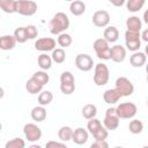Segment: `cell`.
<instances>
[{
  "instance_id": "cell-1",
  "label": "cell",
  "mask_w": 148,
  "mask_h": 148,
  "mask_svg": "<svg viewBox=\"0 0 148 148\" xmlns=\"http://www.w3.org/2000/svg\"><path fill=\"white\" fill-rule=\"evenodd\" d=\"M69 28V18L64 12H58L53 15L49 23V30L52 35H61Z\"/></svg>"
},
{
  "instance_id": "cell-2",
  "label": "cell",
  "mask_w": 148,
  "mask_h": 148,
  "mask_svg": "<svg viewBox=\"0 0 148 148\" xmlns=\"http://www.w3.org/2000/svg\"><path fill=\"white\" fill-rule=\"evenodd\" d=\"M87 130L95 138L96 141H105V139L109 135L108 130L104 126H102L101 121L97 118H94V119L88 120V123H87Z\"/></svg>"
},
{
  "instance_id": "cell-3",
  "label": "cell",
  "mask_w": 148,
  "mask_h": 148,
  "mask_svg": "<svg viewBox=\"0 0 148 148\" xmlns=\"http://www.w3.org/2000/svg\"><path fill=\"white\" fill-rule=\"evenodd\" d=\"M110 79V71L108 66L103 62H98L95 65L94 69V83L96 86H105Z\"/></svg>"
},
{
  "instance_id": "cell-4",
  "label": "cell",
  "mask_w": 148,
  "mask_h": 148,
  "mask_svg": "<svg viewBox=\"0 0 148 148\" xmlns=\"http://www.w3.org/2000/svg\"><path fill=\"white\" fill-rule=\"evenodd\" d=\"M60 91L64 95H72L75 91V79L68 71L62 72L60 75Z\"/></svg>"
},
{
  "instance_id": "cell-5",
  "label": "cell",
  "mask_w": 148,
  "mask_h": 148,
  "mask_svg": "<svg viewBox=\"0 0 148 148\" xmlns=\"http://www.w3.org/2000/svg\"><path fill=\"white\" fill-rule=\"evenodd\" d=\"M95 53L98 59L102 60H110L111 59V47L109 43L104 38H98L92 44Z\"/></svg>"
},
{
  "instance_id": "cell-6",
  "label": "cell",
  "mask_w": 148,
  "mask_h": 148,
  "mask_svg": "<svg viewBox=\"0 0 148 148\" xmlns=\"http://www.w3.org/2000/svg\"><path fill=\"white\" fill-rule=\"evenodd\" d=\"M116 110L120 119H131L135 117L138 112V106L132 102H125V103H120L116 108Z\"/></svg>"
},
{
  "instance_id": "cell-7",
  "label": "cell",
  "mask_w": 148,
  "mask_h": 148,
  "mask_svg": "<svg viewBox=\"0 0 148 148\" xmlns=\"http://www.w3.org/2000/svg\"><path fill=\"white\" fill-rule=\"evenodd\" d=\"M125 44L127 50L134 52H138L141 46V35L140 32H134L126 30L125 31Z\"/></svg>"
},
{
  "instance_id": "cell-8",
  "label": "cell",
  "mask_w": 148,
  "mask_h": 148,
  "mask_svg": "<svg viewBox=\"0 0 148 148\" xmlns=\"http://www.w3.org/2000/svg\"><path fill=\"white\" fill-rule=\"evenodd\" d=\"M37 3L31 0H17L16 13L23 16H32L37 12Z\"/></svg>"
},
{
  "instance_id": "cell-9",
  "label": "cell",
  "mask_w": 148,
  "mask_h": 148,
  "mask_svg": "<svg viewBox=\"0 0 148 148\" xmlns=\"http://www.w3.org/2000/svg\"><path fill=\"white\" fill-rule=\"evenodd\" d=\"M119 117L117 114V110L116 108H109L105 112V117H104V120H103V124H104V127L108 130V131H114L118 128L119 126Z\"/></svg>"
},
{
  "instance_id": "cell-10",
  "label": "cell",
  "mask_w": 148,
  "mask_h": 148,
  "mask_svg": "<svg viewBox=\"0 0 148 148\" xmlns=\"http://www.w3.org/2000/svg\"><path fill=\"white\" fill-rule=\"evenodd\" d=\"M116 89L118 90V92L121 95V97H126V96H131L134 91V86L133 83L125 76H119L116 80Z\"/></svg>"
},
{
  "instance_id": "cell-11",
  "label": "cell",
  "mask_w": 148,
  "mask_h": 148,
  "mask_svg": "<svg viewBox=\"0 0 148 148\" xmlns=\"http://www.w3.org/2000/svg\"><path fill=\"white\" fill-rule=\"evenodd\" d=\"M23 134L29 142H36L42 138V130L36 124L28 123L23 126Z\"/></svg>"
},
{
  "instance_id": "cell-12",
  "label": "cell",
  "mask_w": 148,
  "mask_h": 148,
  "mask_svg": "<svg viewBox=\"0 0 148 148\" xmlns=\"http://www.w3.org/2000/svg\"><path fill=\"white\" fill-rule=\"evenodd\" d=\"M75 66L82 72H89L90 69H92L94 60L89 54L80 53L75 57Z\"/></svg>"
},
{
  "instance_id": "cell-13",
  "label": "cell",
  "mask_w": 148,
  "mask_h": 148,
  "mask_svg": "<svg viewBox=\"0 0 148 148\" xmlns=\"http://www.w3.org/2000/svg\"><path fill=\"white\" fill-rule=\"evenodd\" d=\"M56 44H57L56 39L51 37H43V38H38L35 42V49L40 52H49L56 49Z\"/></svg>"
},
{
  "instance_id": "cell-14",
  "label": "cell",
  "mask_w": 148,
  "mask_h": 148,
  "mask_svg": "<svg viewBox=\"0 0 148 148\" xmlns=\"http://www.w3.org/2000/svg\"><path fill=\"white\" fill-rule=\"evenodd\" d=\"M92 23L97 28H105L110 23V14L106 10H96L92 15Z\"/></svg>"
},
{
  "instance_id": "cell-15",
  "label": "cell",
  "mask_w": 148,
  "mask_h": 148,
  "mask_svg": "<svg viewBox=\"0 0 148 148\" xmlns=\"http://www.w3.org/2000/svg\"><path fill=\"white\" fill-rule=\"evenodd\" d=\"M126 58V49L121 45H113L111 47V60L120 64Z\"/></svg>"
},
{
  "instance_id": "cell-16",
  "label": "cell",
  "mask_w": 148,
  "mask_h": 148,
  "mask_svg": "<svg viewBox=\"0 0 148 148\" xmlns=\"http://www.w3.org/2000/svg\"><path fill=\"white\" fill-rule=\"evenodd\" d=\"M88 131L84 130L83 127H77L74 130V133H73V142L76 143V145H84L87 141H88Z\"/></svg>"
},
{
  "instance_id": "cell-17",
  "label": "cell",
  "mask_w": 148,
  "mask_h": 148,
  "mask_svg": "<svg viewBox=\"0 0 148 148\" xmlns=\"http://www.w3.org/2000/svg\"><path fill=\"white\" fill-rule=\"evenodd\" d=\"M16 39L14 35H3L0 37V49L3 51L13 50L16 45Z\"/></svg>"
},
{
  "instance_id": "cell-18",
  "label": "cell",
  "mask_w": 148,
  "mask_h": 148,
  "mask_svg": "<svg viewBox=\"0 0 148 148\" xmlns=\"http://www.w3.org/2000/svg\"><path fill=\"white\" fill-rule=\"evenodd\" d=\"M43 84L39 82V81H37L34 76H31L27 82H25V89H27V91L29 92V94H31V95H36V94H40L42 92V89H43Z\"/></svg>"
},
{
  "instance_id": "cell-19",
  "label": "cell",
  "mask_w": 148,
  "mask_h": 148,
  "mask_svg": "<svg viewBox=\"0 0 148 148\" xmlns=\"http://www.w3.org/2000/svg\"><path fill=\"white\" fill-rule=\"evenodd\" d=\"M126 28L130 31H134V32H140L141 28H142V21L139 16H130L126 20Z\"/></svg>"
},
{
  "instance_id": "cell-20",
  "label": "cell",
  "mask_w": 148,
  "mask_h": 148,
  "mask_svg": "<svg viewBox=\"0 0 148 148\" xmlns=\"http://www.w3.org/2000/svg\"><path fill=\"white\" fill-rule=\"evenodd\" d=\"M147 61V56L145 54V52H134L131 57H130V62L133 67L135 68H139V67H142Z\"/></svg>"
},
{
  "instance_id": "cell-21",
  "label": "cell",
  "mask_w": 148,
  "mask_h": 148,
  "mask_svg": "<svg viewBox=\"0 0 148 148\" xmlns=\"http://www.w3.org/2000/svg\"><path fill=\"white\" fill-rule=\"evenodd\" d=\"M120 98H121V95L118 92V90L116 88L108 89L103 94V99L106 104H116Z\"/></svg>"
},
{
  "instance_id": "cell-22",
  "label": "cell",
  "mask_w": 148,
  "mask_h": 148,
  "mask_svg": "<svg viewBox=\"0 0 148 148\" xmlns=\"http://www.w3.org/2000/svg\"><path fill=\"white\" fill-rule=\"evenodd\" d=\"M103 38L110 44V43H114L118 40L119 38V31L116 27L113 25H110L108 28H105L104 30V34H103Z\"/></svg>"
},
{
  "instance_id": "cell-23",
  "label": "cell",
  "mask_w": 148,
  "mask_h": 148,
  "mask_svg": "<svg viewBox=\"0 0 148 148\" xmlns=\"http://www.w3.org/2000/svg\"><path fill=\"white\" fill-rule=\"evenodd\" d=\"M69 12L74 16H81L86 12V3L80 0H75L69 3Z\"/></svg>"
},
{
  "instance_id": "cell-24",
  "label": "cell",
  "mask_w": 148,
  "mask_h": 148,
  "mask_svg": "<svg viewBox=\"0 0 148 148\" xmlns=\"http://www.w3.org/2000/svg\"><path fill=\"white\" fill-rule=\"evenodd\" d=\"M30 116H31V119L32 120H35L37 123H40V121L45 120V118H46V109L44 106H42V105L35 106L31 110Z\"/></svg>"
},
{
  "instance_id": "cell-25",
  "label": "cell",
  "mask_w": 148,
  "mask_h": 148,
  "mask_svg": "<svg viewBox=\"0 0 148 148\" xmlns=\"http://www.w3.org/2000/svg\"><path fill=\"white\" fill-rule=\"evenodd\" d=\"M52 61H53V60H52L51 56H47L46 53H42V54H39L38 58H37V64H38V66L40 67L42 71H47V69H50L51 66H52Z\"/></svg>"
},
{
  "instance_id": "cell-26",
  "label": "cell",
  "mask_w": 148,
  "mask_h": 148,
  "mask_svg": "<svg viewBox=\"0 0 148 148\" xmlns=\"http://www.w3.org/2000/svg\"><path fill=\"white\" fill-rule=\"evenodd\" d=\"M16 6H17V0H0V8L2 12L7 14H13L16 13Z\"/></svg>"
},
{
  "instance_id": "cell-27",
  "label": "cell",
  "mask_w": 148,
  "mask_h": 148,
  "mask_svg": "<svg viewBox=\"0 0 148 148\" xmlns=\"http://www.w3.org/2000/svg\"><path fill=\"white\" fill-rule=\"evenodd\" d=\"M97 114V108L96 105L94 104H86L83 108H82V116L84 119L87 120H90V119H94Z\"/></svg>"
},
{
  "instance_id": "cell-28",
  "label": "cell",
  "mask_w": 148,
  "mask_h": 148,
  "mask_svg": "<svg viewBox=\"0 0 148 148\" xmlns=\"http://www.w3.org/2000/svg\"><path fill=\"white\" fill-rule=\"evenodd\" d=\"M73 133H74V130L69 126H61L58 131V136L61 141L66 142V141H69L72 140L73 138Z\"/></svg>"
},
{
  "instance_id": "cell-29",
  "label": "cell",
  "mask_w": 148,
  "mask_h": 148,
  "mask_svg": "<svg viewBox=\"0 0 148 148\" xmlns=\"http://www.w3.org/2000/svg\"><path fill=\"white\" fill-rule=\"evenodd\" d=\"M53 101V94L50 90H44L38 95V103L42 106L49 105Z\"/></svg>"
},
{
  "instance_id": "cell-30",
  "label": "cell",
  "mask_w": 148,
  "mask_h": 148,
  "mask_svg": "<svg viewBox=\"0 0 148 148\" xmlns=\"http://www.w3.org/2000/svg\"><path fill=\"white\" fill-rule=\"evenodd\" d=\"M145 5V0H128L126 2V8L131 13H136L139 12Z\"/></svg>"
},
{
  "instance_id": "cell-31",
  "label": "cell",
  "mask_w": 148,
  "mask_h": 148,
  "mask_svg": "<svg viewBox=\"0 0 148 148\" xmlns=\"http://www.w3.org/2000/svg\"><path fill=\"white\" fill-rule=\"evenodd\" d=\"M51 58H52V60H53L56 64H59V65H60V64L65 62V60H66V53H65L64 49H61V47L54 49V50L52 51Z\"/></svg>"
},
{
  "instance_id": "cell-32",
  "label": "cell",
  "mask_w": 148,
  "mask_h": 148,
  "mask_svg": "<svg viewBox=\"0 0 148 148\" xmlns=\"http://www.w3.org/2000/svg\"><path fill=\"white\" fill-rule=\"evenodd\" d=\"M14 37L16 39L17 43L20 44H23L28 40V36H27V30H25V27H18L14 30Z\"/></svg>"
},
{
  "instance_id": "cell-33",
  "label": "cell",
  "mask_w": 148,
  "mask_h": 148,
  "mask_svg": "<svg viewBox=\"0 0 148 148\" xmlns=\"http://www.w3.org/2000/svg\"><path fill=\"white\" fill-rule=\"evenodd\" d=\"M128 130L132 134H140L143 131V124L139 119H133V120L130 121Z\"/></svg>"
},
{
  "instance_id": "cell-34",
  "label": "cell",
  "mask_w": 148,
  "mask_h": 148,
  "mask_svg": "<svg viewBox=\"0 0 148 148\" xmlns=\"http://www.w3.org/2000/svg\"><path fill=\"white\" fill-rule=\"evenodd\" d=\"M57 43L61 46V49H62V47H68V46H71V44L73 43V39H72V36H71L69 34L64 32V34H61V35L58 36Z\"/></svg>"
},
{
  "instance_id": "cell-35",
  "label": "cell",
  "mask_w": 148,
  "mask_h": 148,
  "mask_svg": "<svg viewBox=\"0 0 148 148\" xmlns=\"http://www.w3.org/2000/svg\"><path fill=\"white\" fill-rule=\"evenodd\" d=\"M5 148H25V141L21 138H14L6 142Z\"/></svg>"
},
{
  "instance_id": "cell-36",
  "label": "cell",
  "mask_w": 148,
  "mask_h": 148,
  "mask_svg": "<svg viewBox=\"0 0 148 148\" xmlns=\"http://www.w3.org/2000/svg\"><path fill=\"white\" fill-rule=\"evenodd\" d=\"M32 76H34L37 81H39L43 86H45V84L49 83V81H50V76H49V74H47L45 71H37V72H35V73L32 74Z\"/></svg>"
},
{
  "instance_id": "cell-37",
  "label": "cell",
  "mask_w": 148,
  "mask_h": 148,
  "mask_svg": "<svg viewBox=\"0 0 148 148\" xmlns=\"http://www.w3.org/2000/svg\"><path fill=\"white\" fill-rule=\"evenodd\" d=\"M25 30H27V36H28V39H35L37 36H38V30L35 25L30 24V25H27L25 27Z\"/></svg>"
},
{
  "instance_id": "cell-38",
  "label": "cell",
  "mask_w": 148,
  "mask_h": 148,
  "mask_svg": "<svg viewBox=\"0 0 148 148\" xmlns=\"http://www.w3.org/2000/svg\"><path fill=\"white\" fill-rule=\"evenodd\" d=\"M45 148H68L65 143L62 142H59V141H47L46 145H45Z\"/></svg>"
},
{
  "instance_id": "cell-39",
  "label": "cell",
  "mask_w": 148,
  "mask_h": 148,
  "mask_svg": "<svg viewBox=\"0 0 148 148\" xmlns=\"http://www.w3.org/2000/svg\"><path fill=\"white\" fill-rule=\"evenodd\" d=\"M89 148H109V143L106 141H96L90 145Z\"/></svg>"
},
{
  "instance_id": "cell-40",
  "label": "cell",
  "mask_w": 148,
  "mask_h": 148,
  "mask_svg": "<svg viewBox=\"0 0 148 148\" xmlns=\"http://www.w3.org/2000/svg\"><path fill=\"white\" fill-rule=\"evenodd\" d=\"M141 39L148 44V29H145L141 34Z\"/></svg>"
},
{
  "instance_id": "cell-41",
  "label": "cell",
  "mask_w": 148,
  "mask_h": 148,
  "mask_svg": "<svg viewBox=\"0 0 148 148\" xmlns=\"http://www.w3.org/2000/svg\"><path fill=\"white\" fill-rule=\"evenodd\" d=\"M143 22L146 23V24H148V9H146L145 10V13H143Z\"/></svg>"
},
{
  "instance_id": "cell-42",
  "label": "cell",
  "mask_w": 148,
  "mask_h": 148,
  "mask_svg": "<svg viewBox=\"0 0 148 148\" xmlns=\"http://www.w3.org/2000/svg\"><path fill=\"white\" fill-rule=\"evenodd\" d=\"M111 3L114 5V6H121V5L125 3V1H124V0H120V1H112Z\"/></svg>"
},
{
  "instance_id": "cell-43",
  "label": "cell",
  "mask_w": 148,
  "mask_h": 148,
  "mask_svg": "<svg viewBox=\"0 0 148 148\" xmlns=\"http://www.w3.org/2000/svg\"><path fill=\"white\" fill-rule=\"evenodd\" d=\"M28 148H43V147L39 146V145H35V143H34V145H30Z\"/></svg>"
},
{
  "instance_id": "cell-44",
  "label": "cell",
  "mask_w": 148,
  "mask_h": 148,
  "mask_svg": "<svg viewBox=\"0 0 148 148\" xmlns=\"http://www.w3.org/2000/svg\"><path fill=\"white\" fill-rule=\"evenodd\" d=\"M145 54L146 56H148V44L146 45V47H145Z\"/></svg>"
},
{
  "instance_id": "cell-45",
  "label": "cell",
  "mask_w": 148,
  "mask_h": 148,
  "mask_svg": "<svg viewBox=\"0 0 148 148\" xmlns=\"http://www.w3.org/2000/svg\"><path fill=\"white\" fill-rule=\"evenodd\" d=\"M146 72H147V74H148V62L146 64Z\"/></svg>"
},
{
  "instance_id": "cell-46",
  "label": "cell",
  "mask_w": 148,
  "mask_h": 148,
  "mask_svg": "<svg viewBox=\"0 0 148 148\" xmlns=\"http://www.w3.org/2000/svg\"><path fill=\"white\" fill-rule=\"evenodd\" d=\"M114 148H124V147H119V146H118V147H114Z\"/></svg>"
},
{
  "instance_id": "cell-47",
  "label": "cell",
  "mask_w": 148,
  "mask_h": 148,
  "mask_svg": "<svg viewBox=\"0 0 148 148\" xmlns=\"http://www.w3.org/2000/svg\"><path fill=\"white\" fill-rule=\"evenodd\" d=\"M142 148H148V146H143V147H142Z\"/></svg>"
},
{
  "instance_id": "cell-48",
  "label": "cell",
  "mask_w": 148,
  "mask_h": 148,
  "mask_svg": "<svg viewBox=\"0 0 148 148\" xmlns=\"http://www.w3.org/2000/svg\"><path fill=\"white\" fill-rule=\"evenodd\" d=\"M147 82H148V74H147Z\"/></svg>"
},
{
  "instance_id": "cell-49",
  "label": "cell",
  "mask_w": 148,
  "mask_h": 148,
  "mask_svg": "<svg viewBox=\"0 0 148 148\" xmlns=\"http://www.w3.org/2000/svg\"><path fill=\"white\" fill-rule=\"evenodd\" d=\"M147 106H148V101H147Z\"/></svg>"
}]
</instances>
